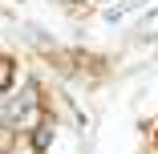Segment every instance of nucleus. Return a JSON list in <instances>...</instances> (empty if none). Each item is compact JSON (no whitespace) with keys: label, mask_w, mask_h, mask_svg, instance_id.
<instances>
[{"label":"nucleus","mask_w":158,"mask_h":154,"mask_svg":"<svg viewBox=\"0 0 158 154\" xmlns=\"http://www.w3.org/2000/svg\"><path fill=\"white\" fill-rule=\"evenodd\" d=\"M12 73H16V65H12L8 57H0V89H8V85H12Z\"/></svg>","instance_id":"f257e3e1"}]
</instances>
